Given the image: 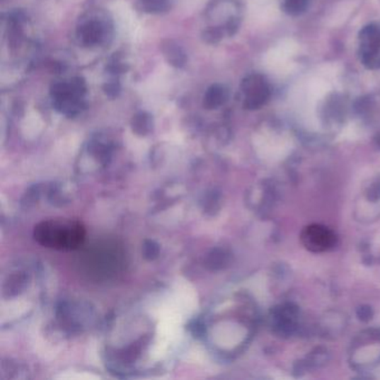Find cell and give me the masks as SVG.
Masks as SVG:
<instances>
[{
    "instance_id": "6da1fadb",
    "label": "cell",
    "mask_w": 380,
    "mask_h": 380,
    "mask_svg": "<svg viewBox=\"0 0 380 380\" xmlns=\"http://www.w3.org/2000/svg\"><path fill=\"white\" fill-rule=\"evenodd\" d=\"M86 230L83 223L69 219H55L38 223L34 238L42 247L50 249L76 250L84 243Z\"/></svg>"
},
{
    "instance_id": "7a4b0ae2",
    "label": "cell",
    "mask_w": 380,
    "mask_h": 380,
    "mask_svg": "<svg viewBox=\"0 0 380 380\" xmlns=\"http://www.w3.org/2000/svg\"><path fill=\"white\" fill-rule=\"evenodd\" d=\"M86 87L81 79H71L69 83H58L53 87L54 104L66 115L74 116L81 110V98Z\"/></svg>"
},
{
    "instance_id": "3957f363",
    "label": "cell",
    "mask_w": 380,
    "mask_h": 380,
    "mask_svg": "<svg viewBox=\"0 0 380 380\" xmlns=\"http://www.w3.org/2000/svg\"><path fill=\"white\" fill-rule=\"evenodd\" d=\"M299 50V45L292 38L280 40L265 55V63L269 71L278 76L292 73L294 67V57Z\"/></svg>"
},
{
    "instance_id": "277c9868",
    "label": "cell",
    "mask_w": 380,
    "mask_h": 380,
    "mask_svg": "<svg viewBox=\"0 0 380 380\" xmlns=\"http://www.w3.org/2000/svg\"><path fill=\"white\" fill-rule=\"evenodd\" d=\"M302 246L312 253H323L336 247L338 238L331 229L323 224H310L300 234Z\"/></svg>"
},
{
    "instance_id": "5b68a950",
    "label": "cell",
    "mask_w": 380,
    "mask_h": 380,
    "mask_svg": "<svg viewBox=\"0 0 380 380\" xmlns=\"http://www.w3.org/2000/svg\"><path fill=\"white\" fill-rule=\"evenodd\" d=\"M299 323V309L292 304H279L271 310L270 326L280 337H290Z\"/></svg>"
},
{
    "instance_id": "8992f818",
    "label": "cell",
    "mask_w": 380,
    "mask_h": 380,
    "mask_svg": "<svg viewBox=\"0 0 380 380\" xmlns=\"http://www.w3.org/2000/svg\"><path fill=\"white\" fill-rule=\"evenodd\" d=\"M330 83L327 79L319 76L312 77L294 91V100L296 104H304L307 108H313L315 104L330 92Z\"/></svg>"
},
{
    "instance_id": "52a82bcc",
    "label": "cell",
    "mask_w": 380,
    "mask_h": 380,
    "mask_svg": "<svg viewBox=\"0 0 380 380\" xmlns=\"http://www.w3.org/2000/svg\"><path fill=\"white\" fill-rule=\"evenodd\" d=\"M105 25L96 18L84 21L77 30L79 42L88 47L100 45L105 38Z\"/></svg>"
},
{
    "instance_id": "ba28073f",
    "label": "cell",
    "mask_w": 380,
    "mask_h": 380,
    "mask_svg": "<svg viewBox=\"0 0 380 380\" xmlns=\"http://www.w3.org/2000/svg\"><path fill=\"white\" fill-rule=\"evenodd\" d=\"M255 11L261 19H273L278 16L279 7L277 0H257Z\"/></svg>"
},
{
    "instance_id": "9c48e42d",
    "label": "cell",
    "mask_w": 380,
    "mask_h": 380,
    "mask_svg": "<svg viewBox=\"0 0 380 380\" xmlns=\"http://www.w3.org/2000/svg\"><path fill=\"white\" fill-rule=\"evenodd\" d=\"M132 127H133V131L139 135H146V134L150 133L153 127L152 117H151L150 114L139 112L134 116Z\"/></svg>"
},
{
    "instance_id": "30bf717a",
    "label": "cell",
    "mask_w": 380,
    "mask_h": 380,
    "mask_svg": "<svg viewBox=\"0 0 380 380\" xmlns=\"http://www.w3.org/2000/svg\"><path fill=\"white\" fill-rule=\"evenodd\" d=\"M164 54L168 58V63L175 67H181L185 63V55L183 50L178 47V45H174L173 42H168L164 47Z\"/></svg>"
},
{
    "instance_id": "8fae6325",
    "label": "cell",
    "mask_w": 380,
    "mask_h": 380,
    "mask_svg": "<svg viewBox=\"0 0 380 380\" xmlns=\"http://www.w3.org/2000/svg\"><path fill=\"white\" fill-rule=\"evenodd\" d=\"M228 263L229 255L222 249L213 250L210 255H209V257H207V267L212 269V270L222 269V267Z\"/></svg>"
},
{
    "instance_id": "7c38bea8",
    "label": "cell",
    "mask_w": 380,
    "mask_h": 380,
    "mask_svg": "<svg viewBox=\"0 0 380 380\" xmlns=\"http://www.w3.org/2000/svg\"><path fill=\"white\" fill-rule=\"evenodd\" d=\"M170 0H139L142 8L147 13H158L168 9Z\"/></svg>"
},
{
    "instance_id": "4fadbf2b",
    "label": "cell",
    "mask_w": 380,
    "mask_h": 380,
    "mask_svg": "<svg viewBox=\"0 0 380 380\" xmlns=\"http://www.w3.org/2000/svg\"><path fill=\"white\" fill-rule=\"evenodd\" d=\"M221 98H222V92H221V89L218 88V87L213 86L207 89L205 95V108L207 110L217 108L219 105V103H220Z\"/></svg>"
},
{
    "instance_id": "5bb4252c",
    "label": "cell",
    "mask_w": 380,
    "mask_h": 380,
    "mask_svg": "<svg viewBox=\"0 0 380 380\" xmlns=\"http://www.w3.org/2000/svg\"><path fill=\"white\" fill-rule=\"evenodd\" d=\"M142 251H143L145 259L154 260L160 255V246L153 240H146Z\"/></svg>"
}]
</instances>
